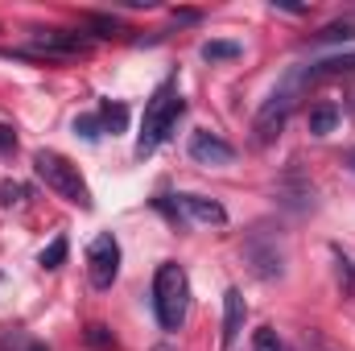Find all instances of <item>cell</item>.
Wrapping results in <instances>:
<instances>
[{"label":"cell","instance_id":"cell-14","mask_svg":"<svg viewBox=\"0 0 355 351\" xmlns=\"http://www.w3.org/2000/svg\"><path fill=\"white\" fill-rule=\"evenodd\" d=\"M99 124H103V132H124L128 128V108L120 103V99H103L99 103Z\"/></svg>","mask_w":355,"mask_h":351},{"label":"cell","instance_id":"cell-9","mask_svg":"<svg viewBox=\"0 0 355 351\" xmlns=\"http://www.w3.org/2000/svg\"><path fill=\"white\" fill-rule=\"evenodd\" d=\"M186 153H190V162H198V166H232V162H236V145L223 141L219 132H194L190 145H186Z\"/></svg>","mask_w":355,"mask_h":351},{"label":"cell","instance_id":"cell-6","mask_svg":"<svg viewBox=\"0 0 355 351\" xmlns=\"http://www.w3.org/2000/svg\"><path fill=\"white\" fill-rule=\"evenodd\" d=\"M87 277L95 289H112V281L120 277V240L112 232L95 236L87 248Z\"/></svg>","mask_w":355,"mask_h":351},{"label":"cell","instance_id":"cell-10","mask_svg":"<svg viewBox=\"0 0 355 351\" xmlns=\"http://www.w3.org/2000/svg\"><path fill=\"white\" fill-rule=\"evenodd\" d=\"M178 211L186 223H202V228H223L227 223V207L202 194H178Z\"/></svg>","mask_w":355,"mask_h":351},{"label":"cell","instance_id":"cell-7","mask_svg":"<svg viewBox=\"0 0 355 351\" xmlns=\"http://www.w3.org/2000/svg\"><path fill=\"white\" fill-rule=\"evenodd\" d=\"M91 50V33H67V29H42L21 54H33V58H75V54H87Z\"/></svg>","mask_w":355,"mask_h":351},{"label":"cell","instance_id":"cell-5","mask_svg":"<svg viewBox=\"0 0 355 351\" xmlns=\"http://www.w3.org/2000/svg\"><path fill=\"white\" fill-rule=\"evenodd\" d=\"M244 264H248L261 281H277V277L285 273V248H281V240H277L268 228L248 232V240H244Z\"/></svg>","mask_w":355,"mask_h":351},{"label":"cell","instance_id":"cell-3","mask_svg":"<svg viewBox=\"0 0 355 351\" xmlns=\"http://www.w3.org/2000/svg\"><path fill=\"white\" fill-rule=\"evenodd\" d=\"M33 170H37V178H42L58 198H67V203H75V207H83V211L91 207V190H87V182L79 178V166H71L62 153L37 149V153H33Z\"/></svg>","mask_w":355,"mask_h":351},{"label":"cell","instance_id":"cell-12","mask_svg":"<svg viewBox=\"0 0 355 351\" xmlns=\"http://www.w3.org/2000/svg\"><path fill=\"white\" fill-rule=\"evenodd\" d=\"M339 120H343V108L331 103V99H318V103L310 108V116H306V124H310L314 137H331V132L339 128Z\"/></svg>","mask_w":355,"mask_h":351},{"label":"cell","instance_id":"cell-18","mask_svg":"<svg viewBox=\"0 0 355 351\" xmlns=\"http://www.w3.org/2000/svg\"><path fill=\"white\" fill-rule=\"evenodd\" d=\"M75 137H83V141H99V137H103V124H99V112H83V116L75 120Z\"/></svg>","mask_w":355,"mask_h":351},{"label":"cell","instance_id":"cell-22","mask_svg":"<svg viewBox=\"0 0 355 351\" xmlns=\"http://www.w3.org/2000/svg\"><path fill=\"white\" fill-rule=\"evenodd\" d=\"M339 281H343V289H347V293H355V268H352L347 257H339Z\"/></svg>","mask_w":355,"mask_h":351},{"label":"cell","instance_id":"cell-11","mask_svg":"<svg viewBox=\"0 0 355 351\" xmlns=\"http://www.w3.org/2000/svg\"><path fill=\"white\" fill-rule=\"evenodd\" d=\"M244 318H248V306H244V293L232 285L223 293V348H232L244 331Z\"/></svg>","mask_w":355,"mask_h":351},{"label":"cell","instance_id":"cell-24","mask_svg":"<svg viewBox=\"0 0 355 351\" xmlns=\"http://www.w3.org/2000/svg\"><path fill=\"white\" fill-rule=\"evenodd\" d=\"M174 21H178V25H194V21H198V12H194V8H182V12H178V8H174Z\"/></svg>","mask_w":355,"mask_h":351},{"label":"cell","instance_id":"cell-19","mask_svg":"<svg viewBox=\"0 0 355 351\" xmlns=\"http://www.w3.org/2000/svg\"><path fill=\"white\" fill-rule=\"evenodd\" d=\"M252 351H285V343L277 339L272 327H261V331H252Z\"/></svg>","mask_w":355,"mask_h":351},{"label":"cell","instance_id":"cell-15","mask_svg":"<svg viewBox=\"0 0 355 351\" xmlns=\"http://www.w3.org/2000/svg\"><path fill=\"white\" fill-rule=\"evenodd\" d=\"M314 46H339V42H355V21L347 17V21H331L327 29H318L314 37H310Z\"/></svg>","mask_w":355,"mask_h":351},{"label":"cell","instance_id":"cell-13","mask_svg":"<svg viewBox=\"0 0 355 351\" xmlns=\"http://www.w3.org/2000/svg\"><path fill=\"white\" fill-rule=\"evenodd\" d=\"M198 54H202V62H232V58H240V54H244V46H240V42L211 37V42H202V46H198Z\"/></svg>","mask_w":355,"mask_h":351},{"label":"cell","instance_id":"cell-20","mask_svg":"<svg viewBox=\"0 0 355 351\" xmlns=\"http://www.w3.org/2000/svg\"><path fill=\"white\" fill-rule=\"evenodd\" d=\"M87 343H91V348H99V351L112 348V331H107V327H99V323H91V327H87Z\"/></svg>","mask_w":355,"mask_h":351},{"label":"cell","instance_id":"cell-25","mask_svg":"<svg viewBox=\"0 0 355 351\" xmlns=\"http://www.w3.org/2000/svg\"><path fill=\"white\" fill-rule=\"evenodd\" d=\"M343 166H347V170H355V149H347V153H343Z\"/></svg>","mask_w":355,"mask_h":351},{"label":"cell","instance_id":"cell-8","mask_svg":"<svg viewBox=\"0 0 355 351\" xmlns=\"http://www.w3.org/2000/svg\"><path fill=\"white\" fill-rule=\"evenodd\" d=\"M352 71H355V54H331V58H318L310 67H293L289 75H293L297 87L306 91V87H314V83H322V79H343Z\"/></svg>","mask_w":355,"mask_h":351},{"label":"cell","instance_id":"cell-16","mask_svg":"<svg viewBox=\"0 0 355 351\" xmlns=\"http://www.w3.org/2000/svg\"><path fill=\"white\" fill-rule=\"evenodd\" d=\"M83 25L91 29V37H116V33L124 29V25H120L116 17H107V12H87V17H83Z\"/></svg>","mask_w":355,"mask_h":351},{"label":"cell","instance_id":"cell-21","mask_svg":"<svg viewBox=\"0 0 355 351\" xmlns=\"http://www.w3.org/2000/svg\"><path fill=\"white\" fill-rule=\"evenodd\" d=\"M25 198V186L21 182H0V203L4 207H12V203H21Z\"/></svg>","mask_w":355,"mask_h":351},{"label":"cell","instance_id":"cell-26","mask_svg":"<svg viewBox=\"0 0 355 351\" xmlns=\"http://www.w3.org/2000/svg\"><path fill=\"white\" fill-rule=\"evenodd\" d=\"M29 351H50L46 343H29Z\"/></svg>","mask_w":355,"mask_h":351},{"label":"cell","instance_id":"cell-17","mask_svg":"<svg viewBox=\"0 0 355 351\" xmlns=\"http://www.w3.org/2000/svg\"><path fill=\"white\" fill-rule=\"evenodd\" d=\"M67 248H71V244H67V236H58L50 248H42L37 264H42V268H62V264H67Z\"/></svg>","mask_w":355,"mask_h":351},{"label":"cell","instance_id":"cell-23","mask_svg":"<svg viewBox=\"0 0 355 351\" xmlns=\"http://www.w3.org/2000/svg\"><path fill=\"white\" fill-rule=\"evenodd\" d=\"M17 149V132L8 124H0V153H12Z\"/></svg>","mask_w":355,"mask_h":351},{"label":"cell","instance_id":"cell-2","mask_svg":"<svg viewBox=\"0 0 355 351\" xmlns=\"http://www.w3.org/2000/svg\"><path fill=\"white\" fill-rule=\"evenodd\" d=\"M186 310H190V281H186V268L174 261L157 264L153 273V314L162 323V331H178L186 323Z\"/></svg>","mask_w":355,"mask_h":351},{"label":"cell","instance_id":"cell-1","mask_svg":"<svg viewBox=\"0 0 355 351\" xmlns=\"http://www.w3.org/2000/svg\"><path fill=\"white\" fill-rule=\"evenodd\" d=\"M182 112H186V99L178 95L174 79H166L162 87L149 95V103H145V120H141V137H137V157H149V153H157L170 141V132H174Z\"/></svg>","mask_w":355,"mask_h":351},{"label":"cell","instance_id":"cell-4","mask_svg":"<svg viewBox=\"0 0 355 351\" xmlns=\"http://www.w3.org/2000/svg\"><path fill=\"white\" fill-rule=\"evenodd\" d=\"M297 95H302V87L293 83V75H285V83L261 103V112H257V120H252V132H257V145H261V149L272 145V141L285 132V120H289V112L297 108Z\"/></svg>","mask_w":355,"mask_h":351}]
</instances>
